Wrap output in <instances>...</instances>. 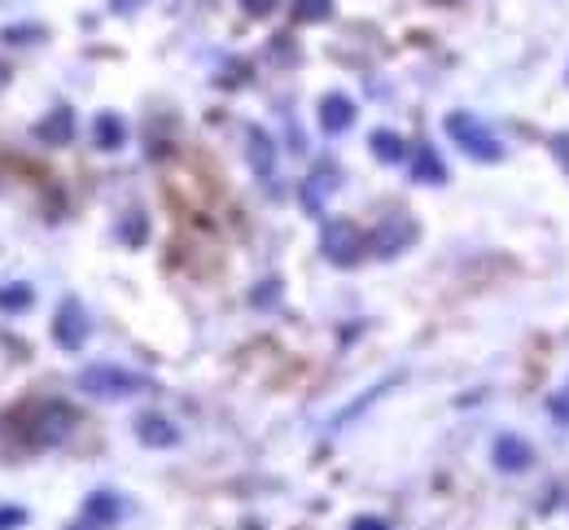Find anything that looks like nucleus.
<instances>
[{
    "label": "nucleus",
    "mask_w": 569,
    "mask_h": 530,
    "mask_svg": "<svg viewBox=\"0 0 569 530\" xmlns=\"http://www.w3.org/2000/svg\"><path fill=\"white\" fill-rule=\"evenodd\" d=\"M412 176H417L421 184H443V180H447V167H443V158H439L430 145H417V149H412Z\"/></svg>",
    "instance_id": "obj_12"
},
{
    "label": "nucleus",
    "mask_w": 569,
    "mask_h": 530,
    "mask_svg": "<svg viewBox=\"0 0 569 530\" xmlns=\"http://www.w3.org/2000/svg\"><path fill=\"white\" fill-rule=\"evenodd\" d=\"M417 224L408 220V215H390V220H381L372 233H368V251L377 255V259H394V255H403L412 242H417Z\"/></svg>",
    "instance_id": "obj_6"
},
{
    "label": "nucleus",
    "mask_w": 569,
    "mask_h": 530,
    "mask_svg": "<svg viewBox=\"0 0 569 530\" xmlns=\"http://www.w3.org/2000/svg\"><path fill=\"white\" fill-rule=\"evenodd\" d=\"M276 4H281V0H241V9H245L250 18H267V13H276Z\"/></svg>",
    "instance_id": "obj_20"
},
{
    "label": "nucleus",
    "mask_w": 569,
    "mask_h": 530,
    "mask_svg": "<svg viewBox=\"0 0 569 530\" xmlns=\"http://www.w3.org/2000/svg\"><path fill=\"white\" fill-rule=\"evenodd\" d=\"M4 80H9V71H4V66H0V88H4Z\"/></svg>",
    "instance_id": "obj_24"
},
{
    "label": "nucleus",
    "mask_w": 569,
    "mask_h": 530,
    "mask_svg": "<svg viewBox=\"0 0 569 530\" xmlns=\"http://www.w3.org/2000/svg\"><path fill=\"white\" fill-rule=\"evenodd\" d=\"M350 530H390V527H386L381 518H355V522H350Z\"/></svg>",
    "instance_id": "obj_23"
},
{
    "label": "nucleus",
    "mask_w": 569,
    "mask_h": 530,
    "mask_svg": "<svg viewBox=\"0 0 569 530\" xmlns=\"http://www.w3.org/2000/svg\"><path fill=\"white\" fill-rule=\"evenodd\" d=\"M552 153H557V158H561V162L569 167V136H566V132L552 136Z\"/></svg>",
    "instance_id": "obj_22"
},
{
    "label": "nucleus",
    "mask_w": 569,
    "mask_h": 530,
    "mask_svg": "<svg viewBox=\"0 0 569 530\" xmlns=\"http://www.w3.org/2000/svg\"><path fill=\"white\" fill-rule=\"evenodd\" d=\"M447 136H452L468 158H477V162H499L504 158V145L495 140V132L477 115H464V110L447 115Z\"/></svg>",
    "instance_id": "obj_3"
},
{
    "label": "nucleus",
    "mask_w": 569,
    "mask_h": 530,
    "mask_svg": "<svg viewBox=\"0 0 569 530\" xmlns=\"http://www.w3.org/2000/svg\"><path fill=\"white\" fill-rule=\"evenodd\" d=\"M93 140H97V149H118V145L127 140L123 119H118V115H97V119H93Z\"/></svg>",
    "instance_id": "obj_15"
},
{
    "label": "nucleus",
    "mask_w": 569,
    "mask_h": 530,
    "mask_svg": "<svg viewBox=\"0 0 569 530\" xmlns=\"http://www.w3.org/2000/svg\"><path fill=\"white\" fill-rule=\"evenodd\" d=\"M136 438H140L145 447H176V443H180V430H176L167 416L145 412V416H136Z\"/></svg>",
    "instance_id": "obj_9"
},
{
    "label": "nucleus",
    "mask_w": 569,
    "mask_h": 530,
    "mask_svg": "<svg viewBox=\"0 0 569 530\" xmlns=\"http://www.w3.org/2000/svg\"><path fill=\"white\" fill-rule=\"evenodd\" d=\"M123 513H127V505H123L114 491H93V496L84 500V518L97 522V527H114Z\"/></svg>",
    "instance_id": "obj_11"
},
{
    "label": "nucleus",
    "mask_w": 569,
    "mask_h": 530,
    "mask_svg": "<svg viewBox=\"0 0 569 530\" xmlns=\"http://www.w3.org/2000/svg\"><path fill=\"white\" fill-rule=\"evenodd\" d=\"M31 136L40 140V145H71L75 140V115H71V106H57V110H49Z\"/></svg>",
    "instance_id": "obj_8"
},
{
    "label": "nucleus",
    "mask_w": 569,
    "mask_h": 530,
    "mask_svg": "<svg viewBox=\"0 0 569 530\" xmlns=\"http://www.w3.org/2000/svg\"><path fill=\"white\" fill-rule=\"evenodd\" d=\"M495 465L504 474H526L535 465V447L526 438H517V434H499L495 438Z\"/></svg>",
    "instance_id": "obj_7"
},
{
    "label": "nucleus",
    "mask_w": 569,
    "mask_h": 530,
    "mask_svg": "<svg viewBox=\"0 0 569 530\" xmlns=\"http://www.w3.org/2000/svg\"><path fill=\"white\" fill-rule=\"evenodd\" d=\"M338 189V176L334 171H316L307 184H303V206L312 211V215H320L325 211V193H334Z\"/></svg>",
    "instance_id": "obj_13"
},
{
    "label": "nucleus",
    "mask_w": 569,
    "mask_h": 530,
    "mask_svg": "<svg viewBox=\"0 0 569 530\" xmlns=\"http://www.w3.org/2000/svg\"><path fill=\"white\" fill-rule=\"evenodd\" d=\"M88 333H93V325H88L84 303H80V298H62V303H57V316H53V342H57L62 351H84Z\"/></svg>",
    "instance_id": "obj_5"
},
{
    "label": "nucleus",
    "mask_w": 569,
    "mask_h": 530,
    "mask_svg": "<svg viewBox=\"0 0 569 530\" xmlns=\"http://www.w3.org/2000/svg\"><path fill=\"white\" fill-rule=\"evenodd\" d=\"M250 162H254V171H259L263 180H272V171H276V149H272V140L259 132V128H250Z\"/></svg>",
    "instance_id": "obj_14"
},
{
    "label": "nucleus",
    "mask_w": 569,
    "mask_h": 530,
    "mask_svg": "<svg viewBox=\"0 0 569 530\" xmlns=\"http://www.w3.org/2000/svg\"><path fill=\"white\" fill-rule=\"evenodd\" d=\"M350 124H355V102H350L346 93H329V97L320 102V128L329 136H341V132H350Z\"/></svg>",
    "instance_id": "obj_10"
},
{
    "label": "nucleus",
    "mask_w": 569,
    "mask_h": 530,
    "mask_svg": "<svg viewBox=\"0 0 569 530\" xmlns=\"http://www.w3.org/2000/svg\"><path fill=\"white\" fill-rule=\"evenodd\" d=\"M75 430V407L62 403V399H49V403H35L31 416H27V447L44 452V447H57L66 443Z\"/></svg>",
    "instance_id": "obj_2"
},
{
    "label": "nucleus",
    "mask_w": 569,
    "mask_h": 530,
    "mask_svg": "<svg viewBox=\"0 0 569 530\" xmlns=\"http://www.w3.org/2000/svg\"><path fill=\"white\" fill-rule=\"evenodd\" d=\"M334 13V0H298L294 4V18L298 22H325Z\"/></svg>",
    "instance_id": "obj_18"
},
{
    "label": "nucleus",
    "mask_w": 569,
    "mask_h": 530,
    "mask_svg": "<svg viewBox=\"0 0 569 530\" xmlns=\"http://www.w3.org/2000/svg\"><path fill=\"white\" fill-rule=\"evenodd\" d=\"M372 153H377L381 162H403V158H408V140L399 132H386V128H381V132H372Z\"/></svg>",
    "instance_id": "obj_16"
},
{
    "label": "nucleus",
    "mask_w": 569,
    "mask_h": 530,
    "mask_svg": "<svg viewBox=\"0 0 569 530\" xmlns=\"http://www.w3.org/2000/svg\"><path fill=\"white\" fill-rule=\"evenodd\" d=\"M75 382H80L84 395H93V399H131V395L158 391L154 378L131 373V369H118V364H88V369H80Z\"/></svg>",
    "instance_id": "obj_1"
},
{
    "label": "nucleus",
    "mask_w": 569,
    "mask_h": 530,
    "mask_svg": "<svg viewBox=\"0 0 569 530\" xmlns=\"http://www.w3.org/2000/svg\"><path fill=\"white\" fill-rule=\"evenodd\" d=\"M27 509L22 505H0V530H18V527H27Z\"/></svg>",
    "instance_id": "obj_19"
},
{
    "label": "nucleus",
    "mask_w": 569,
    "mask_h": 530,
    "mask_svg": "<svg viewBox=\"0 0 569 530\" xmlns=\"http://www.w3.org/2000/svg\"><path fill=\"white\" fill-rule=\"evenodd\" d=\"M31 303H35V294H31V285H22V280H13V285L0 289V311H27Z\"/></svg>",
    "instance_id": "obj_17"
},
{
    "label": "nucleus",
    "mask_w": 569,
    "mask_h": 530,
    "mask_svg": "<svg viewBox=\"0 0 569 530\" xmlns=\"http://www.w3.org/2000/svg\"><path fill=\"white\" fill-rule=\"evenodd\" d=\"M320 255L338 267H355L368 255V237L350 220H329L325 233H320Z\"/></svg>",
    "instance_id": "obj_4"
},
{
    "label": "nucleus",
    "mask_w": 569,
    "mask_h": 530,
    "mask_svg": "<svg viewBox=\"0 0 569 530\" xmlns=\"http://www.w3.org/2000/svg\"><path fill=\"white\" fill-rule=\"evenodd\" d=\"M123 237H127L131 246H140V242H145V220H140V211H131V224L123 229Z\"/></svg>",
    "instance_id": "obj_21"
}]
</instances>
